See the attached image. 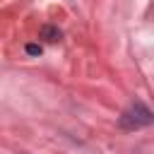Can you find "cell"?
I'll return each instance as SVG.
<instances>
[{
	"label": "cell",
	"instance_id": "obj_1",
	"mask_svg": "<svg viewBox=\"0 0 154 154\" xmlns=\"http://www.w3.org/2000/svg\"><path fill=\"white\" fill-rule=\"evenodd\" d=\"M154 120V116H152V111L142 103V101H135L123 116H120V125L125 128V130H137V128H144V125H149Z\"/></svg>",
	"mask_w": 154,
	"mask_h": 154
},
{
	"label": "cell",
	"instance_id": "obj_3",
	"mask_svg": "<svg viewBox=\"0 0 154 154\" xmlns=\"http://www.w3.org/2000/svg\"><path fill=\"white\" fill-rule=\"evenodd\" d=\"M26 53H29V55H38V53H41V46H36V43H29V46H26Z\"/></svg>",
	"mask_w": 154,
	"mask_h": 154
},
{
	"label": "cell",
	"instance_id": "obj_2",
	"mask_svg": "<svg viewBox=\"0 0 154 154\" xmlns=\"http://www.w3.org/2000/svg\"><path fill=\"white\" fill-rule=\"evenodd\" d=\"M41 38H46V41H58V38H60V31H58V26H51V24H46V26L41 29Z\"/></svg>",
	"mask_w": 154,
	"mask_h": 154
}]
</instances>
